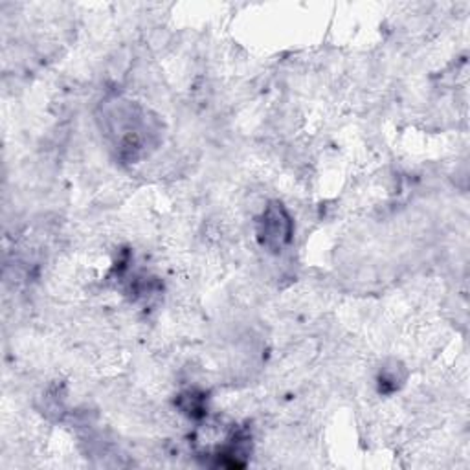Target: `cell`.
Segmentation results:
<instances>
[{
  "mask_svg": "<svg viewBox=\"0 0 470 470\" xmlns=\"http://www.w3.org/2000/svg\"><path fill=\"white\" fill-rule=\"evenodd\" d=\"M260 235L263 239V244L274 250L281 248L283 243L291 239V221H288L286 213L281 208L272 206L267 209L261 221Z\"/></svg>",
  "mask_w": 470,
  "mask_h": 470,
  "instance_id": "obj_1",
  "label": "cell"
}]
</instances>
